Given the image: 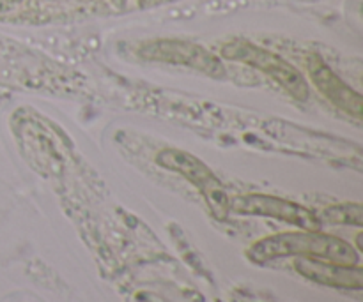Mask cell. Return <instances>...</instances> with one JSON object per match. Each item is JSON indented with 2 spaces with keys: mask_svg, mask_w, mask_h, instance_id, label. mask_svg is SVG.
Returning a JSON list of instances; mask_svg holds the SVG:
<instances>
[{
  "mask_svg": "<svg viewBox=\"0 0 363 302\" xmlns=\"http://www.w3.org/2000/svg\"><path fill=\"white\" fill-rule=\"evenodd\" d=\"M286 257L314 258V260H326L342 265L360 264V255L351 244L344 243L339 237L321 233L319 230L277 233L257 240L248 250V258L257 264H266Z\"/></svg>",
  "mask_w": 363,
  "mask_h": 302,
  "instance_id": "6da1fadb",
  "label": "cell"
},
{
  "mask_svg": "<svg viewBox=\"0 0 363 302\" xmlns=\"http://www.w3.org/2000/svg\"><path fill=\"white\" fill-rule=\"evenodd\" d=\"M308 74H311L312 83L315 85L319 92L328 99L332 105L340 108L342 112L360 119L363 99L358 92H354L350 85L344 83L319 57H311L308 60Z\"/></svg>",
  "mask_w": 363,
  "mask_h": 302,
  "instance_id": "8992f818",
  "label": "cell"
},
{
  "mask_svg": "<svg viewBox=\"0 0 363 302\" xmlns=\"http://www.w3.org/2000/svg\"><path fill=\"white\" fill-rule=\"evenodd\" d=\"M156 163L165 170H172L183 175L190 184H194L202 197L208 202L209 209L218 219H225L229 214V197L223 190L222 182L215 177V173L204 165L199 158L177 149L162 151L156 158Z\"/></svg>",
  "mask_w": 363,
  "mask_h": 302,
  "instance_id": "3957f363",
  "label": "cell"
},
{
  "mask_svg": "<svg viewBox=\"0 0 363 302\" xmlns=\"http://www.w3.org/2000/svg\"><path fill=\"white\" fill-rule=\"evenodd\" d=\"M140 55L147 60L156 62L179 64L188 66L191 69L202 71L209 76H223L222 62L213 53L202 46L186 41H176V39H162V41L147 42L140 48Z\"/></svg>",
  "mask_w": 363,
  "mask_h": 302,
  "instance_id": "5b68a950",
  "label": "cell"
},
{
  "mask_svg": "<svg viewBox=\"0 0 363 302\" xmlns=\"http://www.w3.org/2000/svg\"><path fill=\"white\" fill-rule=\"evenodd\" d=\"M294 269L303 278L319 283V285L350 290H360L363 286V271L358 265L333 264V262L314 260V258H298L294 262Z\"/></svg>",
  "mask_w": 363,
  "mask_h": 302,
  "instance_id": "52a82bcc",
  "label": "cell"
},
{
  "mask_svg": "<svg viewBox=\"0 0 363 302\" xmlns=\"http://www.w3.org/2000/svg\"><path fill=\"white\" fill-rule=\"evenodd\" d=\"M222 57L227 60L243 62L247 66L262 71V73L272 76L275 81H279L294 99H298V101H307L308 83L303 78V74L296 67L291 66L287 60L275 55L269 50H264L261 46H255L247 41H234L223 46Z\"/></svg>",
  "mask_w": 363,
  "mask_h": 302,
  "instance_id": "7a4b0ae2",
  "label": "cell"
},
{
  "mask_svg": "<svg viewBox=\"0 0 363 302\" xmlns=\"http://www.w3.org/2000/svg\"><path fill=\"white\" fill-rule=\"evenodd\" d=\"M321 221L332 223V225H353L362 228L363 226V207L362 204H339L332 205L323 212Z\"/></svg>",
  "mask_w": 363,
  "mask_h": 302,
  "instance_id": "ba28073f",
  "label": "cell"
},
{
  "mask_svg": "<svg viewBox=\"0 0 363 302\" xmlns=\"http://www.w3.org/2000/svg\"><path fill=\"white\" fill-rule=\"evenodd\" d=\"M229 211L245 216H264V218L280 219L301 230H319L321 219L305 209L303 205L269 194H247L229 200Z\"/></svg>",
  "mask_w": 363,
  "mask_h": 302,
  "instance_id": "277c9868",
  "label": "cell"
}]
</instances>
